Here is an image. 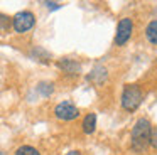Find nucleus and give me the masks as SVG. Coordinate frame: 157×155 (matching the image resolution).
I'll return each mask as SVG.
<instances>
[{"label": "nucleus", "mask_w": 157, "mask_h": 155, "mask_svg": "<svg viewBox=\"0 0 157 155\" xmlns=\"http://www.w3.org/2000/svg\"><path fill=\"white\" fill-rule=\"evenodd\" d=\"M150 131H152V125L147 118L137 120L132 130V148L135 152H144L147 148V145L150 143Z\"/></svg>", "instance_id": "obj_1"}, {"label": "nucleus", "mask_w": 157, "mask_h": 155, "mask_svg": "<svg viewBox=\"0 0 157 155\" xmlns=\"http://www.w3.org/2000/svg\"><path fill=\"white\" fill-rule=\"evenodd\" d=\"M144 100L142 89L137 84H127L122 93V106L127 111H135Z\"/></svg>", "instance_id": "obj_2"}, {"label": "nucleus", "mask_w": 157, "mask_h": 155, "mask_svg": "<svg viewBox=\"0 0 157 155\" xmlns=\"http://www.w3.org/2000/svg\"><path fill=\"white\" fill-rule=\"evenodd\" d=\"M36 24V15L29 10H22V12L15 13L12 19V27L17 34H24L27 30H31Z\"/></svg>", "instance_id": "obj_3"}, {"label": "nucleus", "mask_w": 157, "mask_h": 155, "mask_svg": "<svg viewBox=\"0 0 157 155\" xmlns=\"http://www.w3.org/2000/svg\"><path fill=\"white\" fill-rule=\"evenodd\" d=\"M54 115H56V118H59V120L71 121V120H76V118L79 116V110L71 103V101H63V103L56 104Z\"/></svg>", "instance_id": "obj_4"}, {"label": "nucleus", "mask_w": 157, "mask_h": 155, "mask_svg": "<svg viewBox=\"0 0 157 155\" xmlns=\"http://www.w3.org/2000/svg\"><path fill=\"white\" fill-rule=\"evenodd\" d=\"M132 30H133L132 19L123 17V19L118 22V25H117V34H115V44H117V46H123V44L130 39Z\"/></svg>", "instance_id": "obj_5"}, {"label": "nucleus", "mask_w": 157, "mask_h": 155, "mask_svg": "<svg viewBox=\"0 0 157 155\" xmlns=\"http://www.w3.org/2000/svg\"><path fill=\"white\" fill-rule=\"evenodd\" d=\"M58 66L61 67L64 73H68V74H78L79 71H81V66H79L76 61H73V59H63V61H59L58 62Z\"/></svg>", "instance_id": "obj_6"}, {"label": "nucleus", "mask_w": 157, "mask_h": 155, "mask_svg": "<svg viewBox=\"0 0 157 155\" xmlns=\"http://www.w3.org/2000/svg\"><path fill=\"white\" fill-rule=\"evenodd\" d=\"M96 128V115L95 113H88L85 116V120H83V131L85 133H93Z\"/></svg>", "instance_id": "obj_7"}, {"label": "nucleus", "mask_w": 157, "mask_h": 155, "mask_svg": "<svg viewBox=\"0 0 157 155\" xmlns=\"http://www.w3.org/2000/svg\"><path fill=\"white\" fill-rule=\"evenodd\" d=\"M145 36H147V39H149V42L152 44V46H157V20H152V22L147 25Z\"/></svg>", "instance_id": "obj_8"}, {"label": "nucleus", "mask_w": 157, "mask_h": 155, "mask_svg": "<svg viewBox=\"0 0 157 155\" xmlns=\"http://www.w3.org/2000/svg\"><path fill=\"white\" fill-rule=\"evenodd\" d=\"M37 91H39V93H41L44 98H48V96H51L52 91H54V84H52V83H48V81H42V83H39Z\"/></svg>", "instance_id": "obj_9"}, {"label": "nucleus", "mask_w": 157, "mask_h": 155, "mask_svg": "<svg viewBox=\"0 0 157 155\" xmlns=\"http://www.w3.org/2000/svg\"><path fill=\"white\" fill-rule=\"evenodd\" d=\"M15 155H41L37 148L31 147V145H22L15 150Z\"/></svg>", "instance_id": "obj_10"}, {"label": "nucleus", "mask_w": 157, "mask_h": 155, "mask_svg": "<svg viewBox=\"0 0 157 155\" xmlns=\"http://www.w3.org/2000/svg\"><path fill=\"white\" fill-rule=\"evenodd\" d=\"M12 20L9 15H5V13H0V32H5V30L10 27Z\"/></svg>", "instance_id": "obj_11"}, {"label": "nucleus", "mask_w": 157, "mask_h": 155, "mask_svg": "<svg viewBox=\"0 0 157 155\" xmlns=\"http://www.w3.org/2000/svg\"><path fill=\"white\" fill-rule=\"evenodd\" d=\"M150 145L154 148H157V127L152 128V131H150Z\"/></svg>", "instance_id": "obj_12"}, {"label": "nucleus", "mask_w": 157, "mask_h": 155, "mask_svg": "<svg viewBox=\"0 0 157 155\" xmlns=\"http://www.w3.org/2000/svg\"><path fill=\"white\" fill-rule=\"evenodd\" d=\"M44 5L48 7V9H51V10H58V9H61V3H58V2H44Z\"/></svg>", "instance_id": "obj_13"}, {"label": "nucleus", "mask_w": 157, "mask_h": 155, "mask_svg": "<svg viewBox=\"0 0 157 155\" xmlns=\"http://www.w3.org/2000/svg\"><path fill=\"white\" fill-rule=\"evenodd\" d=\"M66 155H81V153H79L78 150H71V152H68Z\"/></svg>", "instance_id": "obj_14"}]
</instances>
